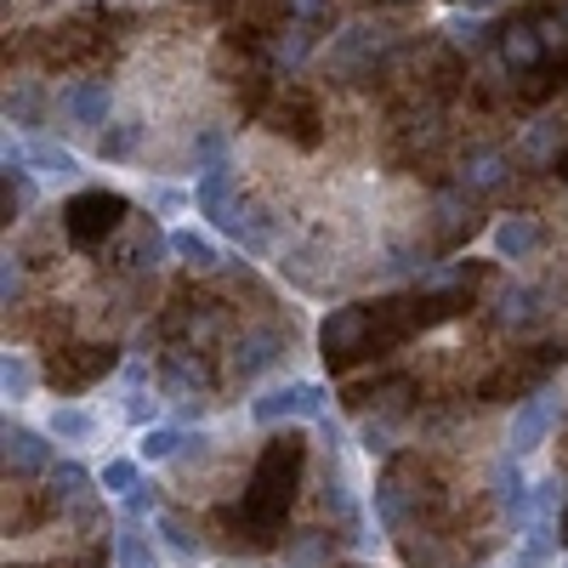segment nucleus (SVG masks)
Here are the masks:
<instances>
[{
	"label": "nucleus",
	"mask_w": 568,
	"mask_h": 568,
	"mask_svg": "<svg viewBox=\"0 0 568 568\" xmlns=\"http://www.w3.org/2000/svg\"><path fill=\"white\" fill-rule=\"evenodd\" d=\"M324 415V387L318 382H284L251 398V420L256 426H278V420H318Z\"/></svg>",
	"instance_id": "nucleus-1"
},
{
	"label": "nucleus",
	"mask_w": 568,
	"mask_h": 568,
	"mask_svg": "<svg viewBox=\"0 0 568 568\" xmlns=\"http://www.w3.org/2000/svg\"><path fill=\"white\" fill-rule=\"evenodd\" d=\"M489 495H495V506L511 517V529H524L529 517H535V484L524 478V455H495L489 460Z\"/></svg>",
	"instance_id": "nucleus-2"
},
{
	"label": "nucleus",
	"mask_w": 568,
	"mask_h": 568,
	"mask_svg": "<svg viewBox=\"0 0 568 568\" xmlns=\"http://www.w3.org/2000/svg\"><path fill=\"white\" fill-rule=\"evenodd\" d=\"M387 45H393V34H387V29L347 23L336 40H329V69L347 74V80H358V74H369V69H375V58H387Z\"/></svg>",
	"instance_id": "nucleus-3"
},
{
	"label": "nucleus",
	"mask_w": 568,
	"mask_h": 568,
	"mask_svg": "<svg viewBox=\"0 0 568 568\" xmlns=\"http://www.w3.org/2000/svg\"><path fill=\"white\" fill-rule=\"evenodd\" d=\"M0 455H7V471H18V478H40V471L58 466V438L7 420V433H0Z\"/></svg>",
	"instance_id": "nucleus-4"
},
{
	"label": "nucleus",
	"mask_w": 568,
	"mask_h": 568,
	"mask_svg": "<svg viewBox=\"0 0 568 568\" xmlns=\"http://www.w3.org/2000/svg\"><path fill=\"white\" fill-rule=\"evenodd\" d=\"M557 415H562V393H535L524 409L511 415V433H506V449L511 455H535L546 438H551V426H557Z\"/></svg>",
	"instance_id": "nucleus-5"
},
{
	"label": "nucleus",
	"mask_w": 568,
	"mask_h": 568,
	"mask_svg": "<svg viewBox=\"0 0 568 568\" xmlns=\"http://www.w3.org/2000/svg\"><path fill=\"white\" fill-rule=\"evenodd\" d=\"M58 109H63V120H69L74 131H91V136H98V131L109 125V109H114V98H109V85L74 80V85H63V91H58Z\"/></svg>",
	"instance_id": "nucleus-6"
},
{
	"label": "nucleus",
	"mask_w": 568,
	"mask_h": 568,
	"mask_svg": "<svg viewBox=\"0 0 568 568\" xmlns=\"http://www.w3.org/2000/svg\"><path fill=\"white\" fill-rule=\"evenodd\" d=\"M125 216V200L120 194H80L69 205V233L80 245H98L103 233H114V222Z\"/></svg>",
	"instance_id": "nucleus-7"
},
{
	"label": "nucleus",
	"mask_w": 568,
	"mask_h": 568,
	"mask_svg": "<svg viewBox=\"0 0 568 568\" xmlns=\"http://www.w3.org/2000/svg\"><path fill=\"white\" fill-rule=\"evenodd\" d=\"M284 358V336H278V329H245V336L240 342H233V375H240V382H256V375L262 369H273Z\"/></svg>",
	"instance_id": "nucleus-8"
},
{
	"label": "nucleus",
	"mask_w": 568,
	"mask_h": 568,
	"mask_svg": "<svg viewBox=\"0 0 568 568\" xmlns=\"http://www.w3.org/2000/svg\"><path fill=\"white\" fill-rule=\"evenodd\" d=\"M194 205H200L216 227H233V216H240V200H233V171H227V165H205V171H200Z\"/></svg>",
	"instance_id": "nucleus-9"
},
{
	"label": "nucleus",
	"mask_w": 568,
	"mask_h": 568,
	"mask_svg": "<svg viewBox=\"0 0 568 568\" xmlns=\"http://www.w3.org/2000/svg\"><path fill=\"white\" fill-rule=\"evenodd\" d=\"M489 245H495L500 262H524V256L540 251V222L535 216H500L495 233H489Z\"/></svg>",
	"instance_id": "nucleus-10"
},
{
	"label": "nucleus",
	"mask_w": 568,
	"mask_h": 568,
	"mask_svg": "<svg viewBox=\"0 0 568 568\" xmlns=\"http://www.w3.org/2000/svg\"><path fill=\"white\" fill-rule=\"evenodd\" d=\"M364 329H369V313H364V307H336V313L324 318V329H318L324 358H347V353L364 342Z\"/></svg>",
	"instance_id": "nucleus-11"
},
{
	"label": "nucleus",
	"mask_w": 568,
	"mask_h": 568,
	"mask_svg": "<svg viewBox=\"0 0 568 568\" xmlns=\"http://www.w3.org/2000/svg\"><path fill=\"white\" fill-rule=\"evenodd\" d=\"M160 540L142 535V517H125L114 529V568H160Z\"/></svg>",
	"instance_id": "nucleus-12"
},
{
	"label": "nucleus",
	"mask_w": 568,
	"mask_h": 568,
	"mask_svg": "<svg viewBox=\"0 0 568 568\" xmlns=\"http://www.w3.org/2000/svg\"><path fill=\"white\" fill-rule=\"evenodd\" d=\"M29 165L45 182H74L80 176V154L63 149V142H52V136H29Z\"/></svg>",
	"instance_id": "nucleus-13"
},
{
	"label": "nucleus",
	"mask_w": 568,
	"mask_h": 568,
	"mask_svg": "<svg viewBox=\"0 0 568 568\" xmlns=\"http://www.w3.org/2000/svg\"><path fill=\"white\" fill-rule=\"evenodd\" d=\"M171 256L182 267H194V273H216L222 267L216 240H211V233H200V227H171Z\"/></svg>",
	"instance_id": "nucleus-14"
},
{
	"label": "nucleus",
	"mask_w": 568,
	"mask_h": 568,
	"mask_svg": "<svg viewBox=\"0 0 568 568\" xmlns=\"http://www.w3.org/2000/svg\"><path fill=\"white\" fill-rule=\"evenodd\" d=\"M535 318H540V296L529 284H500L495 291V324L500 329H529Z\"/></svg>",
	"instance_id": "nucleus-15"
},
{
	"label": "nucleus",
	"mask_w": 568,
	"mask_h": 568,
	"mask_svg": "<svg viewBox=\"0 0 568 568\" xmlns=\"http://www.w3.org/2000/svg\"><path fill=\"white\" fill-rule=\"evenodd\" d=\"M200 393H205V364L194 353H171V364H165V398L171 404H200Z\"/></svg>",
	"instance_id": "nucleus-16"
},
{
	"label": "nucleus",
	"mask_w": 568,
	"mask_h": 568,
	"mask_svg": "<svg viewBox=\"0 0 568 568\" xmlns=\"http://www.w3.org/2000/svg\"><path fill=\"white\" fill-rule=\"evenodd\" d=\"M154 540H160V551H171V557H176V562H187V568H194V562L205 557V540H200L194 529H187L182 517H171V511H160V517H154Z\"/></svg>",
	"instance_id": "nucleus-17"
},
{
	"label": "nucleus",
	"mask_w": 568,
	"mask_h": 568,
	"mask_svg": "<svg viewBox=\"0 0 568 568\" xmlns=\"http://www.w3.org/2000/svg\"><path fill=\"white\" fill-rule=\"evenodd\" d=\"M45 433H52L58 444H91V438H98V415H91V409H80V404H58L52 415H45Z\"/></svg>",
	"instance_id": "nucleus-18"
},
{
	"label": "nucleus",
	"mask_w": 568,
	"mask_h": 568,
	"mask_svg": "<svg viewBox=\"0 0 568 568\" xmlns=\"http://www.w3.org/2000/svg\"><path fill=\"white\" fill-rule=\"evenodd\" d=\"M52 500H58L63 511L91 506V471H85L80 460H58V466H52Z\"/></svg>",
	"instance_id": "nucleus-19"
},
{
	"label": "nucleus",
	"mask_w": 568,
	"mask_h": 568,
	"mask_svg": "<svg viewBox=\"0 0 568 568\" xmlns=\"http://www.w3.org/2000/svg\"><path fill=\"white\" fill-rule=\"evenodd\" d=\"M506 182V154L500 149H484L460 165V194H489V187Z\"/></svg>",
	"instance_id": "nucleus-20"
},
{
	"label": "nucleus",
	"mask_w": 568,
	"mask_h": 568,
	"mask_svg": "<svg viewBox=\"0 0 568 568\" xmlns=\"http://www.w3.org/2000/svg\"><path fill=\"white\" fill-rule=\"evenodd\" d=\"M182 438H187V433H176V426H165V420L142 426V438H136V460H142V466H165V460H176V455H182Z\"/></svg>",
	"instance_id": "nucleus-21"
},
{
	"label": "nucleus",
	"mask_w": 568,
	"mask_h": 568,
	"mask_svg": "<svg viewBox=\"0 0 568 568\" xmlns=\"http://www.w3.org/2000/svg\"><path fill=\"white\" fill-rule=\"evenodd\" d=\"M517 535H524V546H517V557H524L529 568H546V562L557 557V524H551V517H529V524L517 529Z\"/></svg>",
	"instance_id": "nucleus-22"
},
{
	"label": "nucleus",
	"mask_w": 568,
	"mask_h": 568,
	"mask_svg": "<svg viewBox=\"0 0 568 568\" xmlns=\"http://www.w3.org/2000/svg\"><path fill=\"white\" fill-rule=\"evenodd\" d=\"M540 52H546V40H540V29H529V23H511V29L500 34V58H506L511 69H535Z\"/></svg>",
	"instance_id": "nucleus-23"
},
{
	"label": "nucleus",
	"mask_w": 568,
	"mask_h": 568,
	"mask_svg": "<svg viewBox=\"0 0 568 568\" xmlns=\"http://www.w3.org/2000/svg\"><path fill=\"white\" fill-rule=\"evenodd\" d=\"M0 393H7V404H29L34 398V364L23 353L0 358Z\"/></svg>",
	"instance_id": "nucleus-24"
},
{
	"label": "nucleus",
	"mask_w": 568,
	"mask_h": 568,
	"mask_svg": "<svg viewBox=\"0 0 568 568\" xmlns=\"http://www.w3.org/2000/svg\"><path fill=\"white\" fill-rule=\"evenodd\" d=\"M557 149H562V125H557V120H540V125H529V136H524V160H535V165H551V160H557Z\"/></svg>",
	"instance_id": "nucleus-25"
},
{
	"label": "nucleus",
	"mask_w": 568,
	"mask_h": 568,
	"mask_svg": "<svg viewBox=\"0 0 568 568\" xmlns=\"http://www.w3.org/2000/svg\"><path fill=\"white\" fill-rule=\"evenodd\" d=\"M307 52H313V29H307V18H296L291 29H284V34L273 40V63H284V69L302 63Z\"/></svg>",
	"instance_id": "nucleus-26"
},
{
	"label": "nucleus",
	"mask_w": 568,
	"mask_h": 568,
	"mask_svg": "<svg viewBox=\"0 0 568 568\" xmlns=\"http://www.w3.org/2000/svg\"><path fill=\"white\" fill-rule=\"evenodd\" d=\"M136 136H142V125H136V120L103 125V131H98V154H103V160H131V149H136Z\"/></svg>",
	"instance_id": "nucleus-27"
},
{
	"label": "nucleus",
	"mask_w": 568,
	"mask_h": 568,
	"mask_svg": "<svg viewBox=\"0 0 568 568\" xmlns=\"http://www.w3.org/2000/svg\"><path fill=\"white\" fill-rule=\"evenodd\" d=\"M227 233H233V240H240L245 251H267V245H273L267 216H262V211H245V205H240V216H233V227H227Z\"/></svg>",
	"instance_id": "nucleus-28"
},
{
	"label": "nucleus",
	"mask_w": 568,
	"mask_h": 568,
	"mask_svg": "<svg viewBox=\"0 0 568 568\" xmlns=\"http://www.w3.org/2000/svg\"><path fill=\"white\" fill-rule=\"evenodd\" d=\"M375 517H382L387 529H404V517H409V506H404V484H393V478L375 484Z\"/></svg>",
	"instance_id": "nucleus-29"
},
{
	"label": "nucleus",
	"mask_w": 568,
	"mask_h": 568,
	"mask_svg": "<svg viewBox=\"0 0 568 568\" xmlns=\"http://www.w3.org/2000/svg\"><path fill=\"white\" fill-rule=\"evenodd\" d=\"M136 466H142V460H109V466H103V478H98V489L114 495V500H125V495L142 484V471H136Z\"/></svg>",
	"instance_id": "nucleus-30"
},
{
	"label": "nucleus",
	"mask_w": 568,
	"mask_h": 568,
	"mask_svg": "<svg viewBox=\"0 0 568 568\" xmlns=\"http://www.w3.org/2000/svg\"><path fill=\"white\" fill-rule=\"evenodd\" d=\"M444 34L455 45H484V12H449L444 18Z\"/></svg>",
	"instance_id": "nucleus-31"
},
{
	"label": "nucleus",
	"mask_w": 568,
	"mask_h": 568,
	"mask_svg": "<svg viewBox=\"0 0 568 568\" xmlns=\"http://www.w3.org/2000/svg\"><path fill=\"white\" fill-rule=\"evenodd\" d=\"M568 500V478H557V471H546V478L535 484V517H557V506Z\"/></svg>",
	"instance_id": "nucleus-32"
},
{
	"label": "nucleus",
	"mask_w": 568,
	"mask_h": 568,
	"mask_svg": "<svg viewBox=\"0 0 568 568\" xmlns=\"http://www.w3.org/2000/svg\"><path fill=\"white\" fill-rule=\"evenodd\" d=\"M142 205H149V211H160V216H176V211H187V205H194V194H182V187H165V182H154L149 194H142Z\"/></svg>",
	"instance_id": "nucleus-33"
},
{
	"label": "nucleus",
	"mask_w": 568,
	"mask_h": 568,
	"mask_svg": "<svg viewBox=\"0 0 568 568\" xmlns=\"http://www.w3.org/2000/svg\"><path fill=\"white\" fill-rule=\"evenodd\" d=\"M154 415H160V398H154L149 387H131V398H125V420H131V426H154Z\"/></svg>",
	"instance_id": "nucleus-34"
},
{
	"label": "nucleus",
	"mask_w": 568,
	"mask_h": 568,
	"mask_svg": "<svg viewBox=\"0 0 568 568\" xmlns=\"http://www.w3.org/2000/svg\"><path fill=\"white\" fill-rule=\"evenodd\" d=\"M222 154H227V136L222 131H200V142H194V165L205 171V165H222Z\"/></svg>",
	"instance_id": "nucleus-35"
},
{
	"label": "nucleus",
	"mask_w": 568,
	"mask_h": 568,
	"mask_svg": "<svg viewBox=\"0 0 568 568\" xmlns=\"http://www.w3.org/2000/svg\"><path fill=\"white\" fill-rule=\"evenodd\" d=\"M125 517H160V489L154 484H136L125 495Z\"/></svg>",
	"instance_id": "nucleus-36"
},
{
	"label": "nucleus",
	"mask_w": 568,
	"mask_h": 568,
	"mask_svg": "<svg viewBox=\"0 0 568 568\" xmlns=\"http://www.w3.org/2000/svg\"><path fill=\"white\" fill-rule=\"evenodd\" d=\"M7 120H12V125H29V120H34V91H29V85L7 91Z\"/></svg>",
	"instance_id": "nucleus-37"
},
{
	"label": "nucleus",
	"mask_w": 568,
	"mask_h": 568,
	"mask_svg": "<svg viewBox=\"0 0 568 568\" xmlns=\"http://www.w3.org/2000/svg\"><path fill=\"white\" fill-rule=\"evenodd\" d=\"M460 278H466V267H460V262H449V267H433V273H420V291H455Z\"/></svg>",
	"instance_id": "nucleus-38"
},
{
	"label": "nucleus",
	"mask_w": 568,
	"mask_h": 568,
	"mask_svg": "<svg viewBox=\"0 0 568 568\" xmlns=\"http://www.w3.org/2000/svg\"><path fill=\"white\" fill-rule=\"evenodd\" d=\"M18 291H23V262L7 256V262H0V296H7V307L18 302Z\"/></svg>",
	"instance_id": "nucleus-39"
},
{
	"label": "nucleus",
	"mask_w": 568,
	"mask_h": 568,
	"mask_svg": "<svg viewBox=\"0 0 568 568\" xmlns=\"http://www.w3.org/2000/svg\"><path fill=\"white\" fill-rule=\"evenodd\" d=\"M364 449H369V455H393V449H398V444H393V426H387V420H382V426L369 420V426H364Z\"/></svg>",
	"instance_id": "nucleus-40"
},
{
	"label": "nucleus",
	"mask_w": 568,
	"mask_h": 568,
	"mask_svg": "<svg viewBox=\"0 0 568 568\" xmlns=\"http://www.w3.org/2000/svg\"><path fill=\"white\" fill-rule=\"evenodd\" d=\"M291 557H296V568H307V562H324V540H318V535H307V540H302Z\"/></svg>",
	"instance_id": "nucleus-41"
},
{
	"label": "nucleus",
	"mask_w": 568,
	"mask_h": 568,
	"mask_svg": "<svg viewBox=\"0 0 568 568\" xmlns=\"http://www.w3.org/2000/svg\"><path fill=\"white\" fill-rule=\"evenodd\" d=\"M284 7H291L296 18H307V23H313V18L324 12V0H284Z\"/></svg>",
	"instance_id": "nucleus-42"
},
{
	"label": "nucleus",
	"mask_w": 568,
	"mask_h": 568,
	"mask_svg": "<svg viewBox=\"0 0 568 568\" xmlns=\"http://www.w3.org/2000/svg\"><path fill=\"white\" fill-rule=\"evenodd\" d=\"M460 7H466V12H489V7H495V0H460Z\"/></svg>",
	"instance_id": "nucleus-43"
},
{
	"label": "nucleus",
	"mask_w": 568,
	"mask_h": 568,
	"mask_svg": "<svg viewBox=\"0 0 568 568\" xmlns=\"http://www.w3.org/2000/svg\"><path fill=\"white\" fill-rule=\"evenodd\" d=\"M562 568H568V562H562Z\"/></svg>",
	"instance_id": "nucleus-44"
},
{
	"label": "nucleus",
	"mask_w": 568,
	"mask_h": 568,
	"mask_svg": "<svg viewBox=\"0 0 568 568\" xmlns=\"http://www.w3.org/2000/svg\"><path fill=\"white\" fill-rule=\"evenodd\" d=\"M562 23H568V18H562Z\"/></svg>",
	"instance_id": "nucleus-45"
}]
</instances>
